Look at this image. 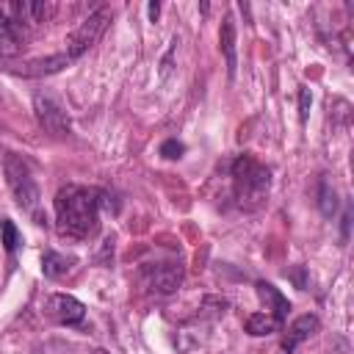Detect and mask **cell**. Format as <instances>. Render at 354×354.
I'll return each mask as SVG.
<instances>
[{"instance_id":"6da1fadb","label":"cell","mask_w":354,"mask_h":354,"mask_svg":"<svg viewBox=\"0 0 354 354\" xmlns=\"http://www.w3.org/2000/svg\"><path fill=\"white\" fill-rule=\"evenodd\" d=\"M102 191L88 185H66L55 194V221L58 232L69 238H94L100 230Z\"/></svg>"},{"instance_id":"7a4b0ae2","label":"cell","mask_w":354,"mask_h":354,"mask_svg":"<svg viewBox=\"0 0 354 354\" xmlns=\"http://www.w3.org/2000/svg\"><path fill=\"white\" fill-rule=\"evenodd\" d=\"M232 188H235V199L241 207L246 210H257L271 188V171L254 160L252 155H241L232 163Z\"/></svg>"},{"instance_id":"3957f363","label":"cell","mask_w":354,"mask_h":354,"mask_svg":"<svg viewBox=\"0 0 354 354\" xmlns=\"http://www.w3.org/2000/svg\"><path fill=\"white\" fill-rule=\"evenodd\" d=\"M3 169H6V180H8V188H11L14 199H17V205H19L25 213H30L33 218L41 221V216H39L41 194H39V185H36V180H33V174H30V169H28V163H25L19 155L8 152Z\"/></svg>"},{"instance_id":"277c9868","label":"cell","mask_w":354,"mask_h":354,"mask_svg":"<svg viewBox=\"0 0 354 354\" xmlns=\"http://www.w3.org/2000/svg\"><path fill=\"white\" fill-rule=\"evenodd\" d=\"M108 22H111V11H108V8H97L94 14H88V17L66 36L64 55H66L69 61H77L83 53H88V50L100 41V36L105 33Z\"/></svg>"},{"instance_id":"5b68a950","label":"cell","mask_w":354,"mask_h":354,"mask_svg":"<svg viewBox=\"0 0 354 354\" xmlns=\"http://www.w3.org/2000/svg\"><path fill=\"white\" fill-rule=\"evenodd\" d=\"M33 111H36V119L41 124V130L53 133V136H66L72 122H69V113L66 108L61 105L58 97H53L50 91H36L33 97Z\"/></svg>"},{"instance_id":"8992f818","label":"cell","mask_w":354,"mask_h":354,"mask_svg":"<svg viewBox=\"0 0 354 354\" xmlns=\"http://www.w3.org/2000/svg\"><path fill=\"white\" fill-rule=\"evenodd\" d=\"M41 313H44L50 321L64 324V326H75V324H80V321L86 318L83 301H77V299L69 296V293H53V296H47L44 304H41Z\"/></svg>"},{"instance_id":"52a82bcc","label":"cell","mask_w":354,"mask_h":354,"mask_svg":"<svg viewBox=\"0 0 354 354\" xmlns=\"http://www.w3.org/2000/svg\"><path fill=\"white\" fill-rule=\"evenodd\" d=\"M0 14H6L19 28L22 25H41L53 14V3H47V0H14V3L3 6Z\"/></svg>"},{"instance_id":"ba28073f","label":"cell","mask_w":354,"mask_h":354,"mask_svg":"<svg viewBox=\"0 0 354 354\" xmlns=\"http://www.w3.org/2000/svg\"><path fill=\"white\" fill-rule=\"evenodd\" d=\"M183 277H185V271H183L180 263H163V266L149 271V285H152V290L166 296V293H174L183 285Z\"/></svg>"},{"instance_id":"9c48e42d","label":"cell","mask_w":354,"mask_h":354,"mask_svg":"<svg viewBox=\"0 0 354 354\" xmlns=\"http://www.w3.org/2000/svg\"><path fill=\"white\" fill-rule=\"evenodd\" d=\"M22 47H25V28H19L6 14H0V55L11 58L22 53Z\"/></svg>"},{"instance_id":"30bf717a","label":"cell","mask_w":354,"mask_h":354,"mask_svg":"<svg viewBox=\"0 0 354 354\" xmlns=\"http://www.w3.org/2000/svg\"><path fill=\"white\" fill-rule=\"evenodd\" d=\"M257 296H260V301L266 304V313L268 315H274L279 324L288 318V310H290V301L271 285V282H257Z\"/></svg>"},{"instance_id":"8fae6325","label":"cell","mask_w":354,"mask_h":354,"mask_svg":"<svg viewBox=\"0 0 354 354\" xmlns=\"http://www.w3.org/2000/svg\"><path fill=\"white\" fill-rule=\"evenodd\" d=\"M318 326H321V324H318V318H315V315H310V313H307V315H299V318L288 326V335H285V340H282V348L290 354L301 340H307L310 335H315V332H318Z\"/></svg>"},{"instance_id":"7c38bea8","label":"cell","mask_w":354,"mask_h":354,"mask_svg":"<svg viewBox=\"0 0 354 354\" xmlns=\"http://www.w3.org/2000/svg\"><path fill=\"white\" fill-rule=\"evenodd\" d=\"M218 44H221V55H224V64H227V75L235 77V69H238V53H235V22H232L230 14L221 19Z\"/></svg>"},{"instance_id":"4fadbf2b","label":"cell","mask_w":354,"mask_h":354,"mask_svg":"<svg viewBox=\"0 0 354 354\" xmlns=\"http://www.w3.org/2000/svg\"><path fill=\"white\" fill-rule=\"evenodd\" d=\"M72 61L64 55V53H55V55H47V58H36L30 64H25L22 69H17L19 75H28V77H36V75H53V72H61L64 66H69Z\"/></svg>"},{"instance_id":"5bb4252c","label":"cell","mask_w":354,"mask_h":354,"mask_svg":"<svg viewBox=\"0 0 354 354\" xmlns=\"http://www.w3.org/2000/svg\"><path fill=\"white\" fill-rule=\"evenodd\" d=\"M69 268H72V257H66V254H61V252H53V249H47V252L41 254V271H44V277L58 279V277H64Z\"/></svg>"},{"instance_id":"9a60e30c","label":"cell","mask_w":354,"mask_h":354,"mask_svg":"<svg viewBox=\"0 0 354 354\" xmlns=\"http://www.w3.org/2000/svg\"><path fill=\"white\" fill-rule=\"evenodd\" d=\"M277 329H279V321H277L274 315H268V313H254V315L246 318V332L254 335V337L271 335V332H277Z\"/></svg>"},{"instance_id":"2e32d148","label":"cell","mask_w":354,"mask_h":354,"mask_svg":"<svg viewBox=\"0 0 354 354\" xmlns=\"http://www.w3.org/2000/svg\"><path fill=\"white\" fill-rule=\"evenodd\" d=\"M318 210L326 218H332L335 210H337V191L326 177H321V183H318Z\"/></svg>"},{"instance_id":"e0dca14e","label":"cell","mask_w":354,"mask_h":354,"mask_svg":"<svg viewBox=\"0 0 354 354\" xmlns=\"http://www.w3.org/2000/svg\"><path fill=\"white\" fill-rule=\"evenodd\" d=\"M0 235H3V246H6V252L14 254L17 246H19V232H17V227H14L11 218H3V221H0Z\"/></svg>"},{"instance_id":"ac0fdd59","label":"cell","mask_w":354,"mask_h":354,"mask_svg":"<svg viewBox=\"0 0 354 354\" xmlns=\"http://www.w3.org/2000/svg\"><path fill=\"white\" fill-rule=\"evenodd\" d=\"M183 152H185V144L177 141V138H169V141L160 144V155L166 160H177V158H183Z\"/></svg>"},{"instance_id":"d6986e66","label":"cell","mask_w":354,"mask_h":354,"mask_svg":"<svg viewBox=\"0 0 354 354\" xmlns=\"http://www.w3.org/2000/svg\"><path fill=\"white\" fill-rule=\"evenodd\" d=\"M310 102H313V94H310V88H307V86H301V91H299V116H301V122H307Z\"/></svg>"},{"instance_id":"ffe728a7","label":"cell","mask_w":354,"mask_h":354,"mask_svg":"<svg viewBox=\"0 0 354 354\" xmlns=\"http://www.w3.org/2000/svg\"><path fill=\"white\" fill-rule=\"evenodd\" d=\"M147 11H149V17L155 19V17H158V11H160V6H158V3H149V6H147Z\"/></svg>"},{"instance_id":"44dd1931","label":"cell","mask_w":354,"mask_h":354,"mask_svg":"<svg viewBox=\"0 0 354 354\" xmlns=\"http://www.w3.org/2000/svg\"><path fill=\"white\" fill-rule=\"evenodd\" d=\"M91 354H108V351H105V348H94Z\"/></svg>"}]
</instances>
